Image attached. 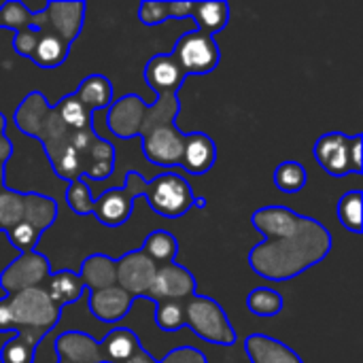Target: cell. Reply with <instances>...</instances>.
Returning a JSON list of instances; mask_svg holds the SVG:
<instances>
[{"label":"cell","mask_w":363,"mask_h":363,"mask_svg":"<svg viewBox=\"0 0 363 363\" xmlns=\"http://www.w3.org/2000/svg\"><path fill=\"white\" fill-rule=\"evenodd\" d=\"M196 294H198L196 277L187 268L172 262V264L157 266V272H155V279H153V285H151L147 298L153 300L155 304L166 302V300L185 302Z\"/></svg>","instance_id":"obj_10"},{"label":"cell","mask_w":363,"mask_h":363,"mask_svg":"<svg viewBox=\"0 0 363 363\" xmlns=\"http://www.w3.org/2000/svg\"><path fill=\"white\" fill-rule=\"evenodd\" d=\"M77 274L83 281V287L89 291H100V289H108L117 285L115 259L102 253L87 255Z\"/></svg>","instance_id":"obj_21"},{"label":"cell","mask_w":363,"mask_h":363,"mask_svg":"<svg viewBox=\"0 0 363 363\" xmlns=\"http://www.w3.org/2000/svg\"><path fill=\"white\" fill-rule=\"evenodd\" d=\"M11 332V308H9V298H0V334Z\"/></svg>","instance_id":"obj_46"},{"label":"cell","mask_w":363,"mask_h":363,"mask_svg":"<svg viewBox=\"0 0 363 363\" xmlns=\"http://www.w3.org/2000/svg\"><path fill=\"white\" fill-rule=\"evenodd\" d=\"M57 113H60V119L64 121V125L70 130V132H77V130H85V128H94V115L83 106V102L77 98V94H66L57 104H55Z\"/></svg>","instance_id":"obj_32"},{"label":"cell","mask_w":363,"mask_h":363,"mask_svg":"<svg viewBox=\"0 0 363 363\" xmlns=\"http://www.w3.org/2000/svg\"><path fill=\"white\" fill-rule=\"evenodd\" d=\"M66 204L68 208L79 215V217H87L91 215L94 211V198L89 194V187L85 185L83 179H77L72 183H68V189H66Z\"/></svg>","instance_id":"obj_38"},{"label":"cell","mask_w":363,"mask_h":363,"mask_svg":"<svg viewBox=\"0 0 363 363\" xmlns=\"http://www.w3.org/2000/svg\"><path fill=\"white\" fill-rule=\"evenodd\" d=\"M85 9L83 0H51L45 4L47 13V30L64 38L66 43H74L81 36L85 23Z\"/></svg>","instance_id":"obj_12"},{"label":"cell","mask_w":363,"mask_h":363,"mask_svg":"<svg viewBox=\"0 0 363 363\" xmlns=\"http://www.w3.org/2000/svg\"><path fill=\"white\" fill-rule=\"evenodd\" d=\"M191 19L196 21V30L215 36L230 21V4L228 2H194Z\"/></svg>","instance_id":"obj_29"},{"label":"cell","mask_w":363,"mask_h":363,"mask_svg":"<svg viewBox=\"0 0 363 363\" xmlns=\"http://www.w3.org/2000/svg\"><path fill=\"white\" fill-rule=\"evenodd\" d=\"M68 51H70V43H66L64 38H60L57 34H53L49 30H43L38 45L34 49L32 62L45 70H51V68H57L66 62Z\"/></svg>","instance_id":"obj_28"},{"label":"cell","mask_w":363,"mask_h":363,"mask_svg":"<svg viewBox=\"0 0 363 363\" xmlns=\"http://www.w3.org/2000/svg\"><path fill=\"white\" fill-rule=\"evenodd\" d=\"M145 83L155 96L179 94L187 74L179 66L172 53H157L145 64Z\"/></svg>","instance_id":"obj_14"},{"label":"cell","mask_w":363,"mask_h":363,"mask_svg":"<svg viewBox=\"0 0 363 363\" xmlns=\"http://www.w3.org/2000/svg\"><path fill=\"white\" fill-rule=\"evenodd\" d=\"M4 132H6V117L0 111V136H4Z\"/></svg>","instance_id":"obj_49"},{"label":"cell","mask_w":363,"mask_h":363,"mask_svg":"<svg viewBox=\"0 0 363 363\" xmlns=\"http://www.w3.org/2000/svg\"><path fill=\"white\" fill-rule=\"evenodd\" d=\"M362 206H363V194L362 191H349L338 200V221L342 223V228H347L353 234H362L363 221H362Z\"/></svg>","instance_id":"obj_35"},{"label":"cell","mask_w":363,"mask_h":363,"mask_svg":"<svg viewBox=\"0 0 363 363\" xmlns=\"http://www.w3.org/2000/svg\"><path fill=\"white\" fill-rule=\"evenodd\" d=\"M272 181H274L279 191H283V194H298V191H302L306 187L308 174H306V168L300 162L287 160V162H281L274 168Z\"/></svg>","instance_id":"obj_33"},{"label":"cell","mask_w":363,"mask_h":363,"mask_svg":"<svg viewBox=\"0 0 363 363\" xmlns=\"http://www.w3.org/2000/svg\"><path fill=\"white\" fill-rule=\"evenodd\" d=\"M9 298L11 332L15 338L38 349L43 338L60 323L62 306L53 304L43 287H32Z\"/></svg>","instance_id":"obj_2"},{"label":"cell","mask_w":363,"mask_h":363,"mask_svg":"<svg viewBox=\"0 0 363 363\" xmlns=\"http://www.w3.org/2000/svg\"><path fill=\"white\" fill-rule=\"evenodd\" d=\"M215 162H217V145L208 134L204 132L185 134V147L181 157L183 170H187L194 177H202L211 172Z\"/></svg>","instance_id":"obj_16"},{"label":"cell","mask_w":363,"mask_h":363,"mask_svg":"<svg viewBox=\"0 0 363 363\" xmlns=\"http://www.w3.org/2000/svg\"><path fill=\"white\" fill-rule=\"evenodd\" d=\"M4 189V166L0 164V191Z\"/></svg>","instance_id":"obj_51"},{"label":"cell","mask_w":363,"mask_h":363,"mask_svg":"<svg viewBox=\"0 0 363 363\" xmlns=\"http://www.w3.org/2000/svg\"><path fill=\"white\" fill-rule=\"evenodd\" d=\"M181 113V100L179 94H166V96H157L155 102L147 104V113H145V121H143V130L140 136L147 134L149 130L157 128V125H166V123H174V119Z\"/></svg>","instance_id":"obj_30"},{"label":"cell","mask_w":363,"mask_h":363,"mask_svg":"<svg viewBox=\"0 0 363 363\" xmlns=\"http://www.w3.org/2000/svg\"><path fill=\"white\" fill-rule=\"evenodd\" d=\"M49 111H51V104H49L47 96L40 94V91H30L19 102V106L15 108L13 123H15V128L19 132H23L26 136H30V138L36 140L38 138V132H40V128L45 123V119L49 115Z\"/></svg>","instance_id":"obj_19"},{"label":"cell","mask_w":363,"mask_h":363,"mask_svg":"<svg viewBox=\"0 0 363 363\" xmlns=\"http://www.w3.org/2000/svg\"><path fill=\"white\" fill-rule=\"evenodd\" d=\"M157 363H208L206 355L194 347H177L166 353V357Z\"/></svg>","instance_id":"obj_43"},{"label":"cell","mask_w":363,"mask_h":363,"mask_svg":"<svg viewBox=\"0 0 363 363\" xmlns=\"http://www.w3.org/2000/svg\"><path fill=\"white\" fill-rule=\"evenodd\" d=\"M38 38H40V32L32 30V28H23L19 32H13V49H15V53L21 55V57L32 60L34 49L38 45Z\"/></svg>","instance_id":"obj_42"},{"label":"cell","mask_w":363,"mask_h":363,"mask_svg":"<svg viewBox=\"0 0 363 363\" xmlns=\"http://www.w3.org/2000/svg\"><path fill=\"white\" fill-rule=\"evenodd\" d=\"M0 232H2V230H0Z\"/></svg>","instance_id":"obj_53"},{"label":"cell","mask_w":363,"mask_h":363,"mask_svg":"<svg viewBox=\"0 0 363 363\" xmlns=\"http://www.w3.org/2000/svg\"><path fill=\"white\" fill-rule=\"evenodd\" d=\"M194 206H196V208H204V206H206V200H204V198H196V200H194Z\"/></svg>","instance_id":"obj_50"},{"label":"cell","mask_w":363,"mask_h":363,"mask_svg":"<svg viewBox=\"0 0 363 363\" xmlns=\"http://www.w3.org/2000/svg\"><path fill=\"white\" fill-rule=\"evenodd\" d=\"M185 328H189L200 340L208 345L234 347L238 340V334L221 304L200 294L185 300Z\"/></svg>","instance_id":"obj_3"},{"label":"cell","mask_w":363,"mask_h":363,"mask_svg":"<svg viewBox=\"0 0 363 363\" xmlns=\"http://www.w3.org/2000/svg\"><path fill=\"white\" fill-rule=\"evenodd\" d=\"M245 351L251 363H304L291 347L266 334H251L245 340Z\"/></svg>","instance_id":"obj_18"},{"label":"cell","mask_w":363,"mask_h":363,"mask_svg":"<svg viewBox=\"0 0 363 363\" xmlns=\"http://www.w3.org/2000/svg\"><path fill=\"white\" fill-rule=\"evenodd\" d=\"M83 157V177L81 179H91V181H104L113 174L115 170V149L108 140H102L96 136L91 145L81 153Z\"/></svg>","instance_id":"obj_20"},{"label":"cell","mask_w":363,"mask_h":363,"mask_svg":"<svg viewBox=\"0 0 363 363\" xmlns=\"http://www.w3.org/2000/svg\"><path fill=\"white\" fill-rule=\"evenodd\" d=\"M147 113V102L138 94H125L111 104L106 111V128L113 136L130 140L140 136L143 121Z\"/></svg>","instance_id":"obj_11"},{"label":"cell","mask_w":363,"mask_h":363,"mask_svg":"<svg viewBox=\"0 0 363 363\" xmlns=\"http://www.w3.org/2000/svg\"><path fill=\"white\" fill-rule=\"evenodd\" d=\"M251 225L264 236L249 251L251 270L268 281L283 283L321 264L334 247L330 230L287 206H262L251 215Z\"/></svg>","instance_id":"obj_1"},{"label":"cell","mask_w":363,"mask_h":363,"mask_svg":"<svg viewBox=\"0 0 363 363\" xmlns=\"http://www.w3.org/2000/svg\"><path fill=\"white\" fill-rule=\"evenodd\" d=\"M123 363H157V359H155L147 349L138 347V349L132 353V357H128Z\"/></svg>","instance_id":"obj_47"},{"label":"cell","mask_w":363,"mask_h":363,"mask_svg":"<svg viewBox=\"0 0 363 363\" xmlns=\"http://www.w3.org/2000/svg\"><path fill=\"white\" fill-rule=\"evenodd\" d=\"M140 147H143L145 157L151 164L170 170V168L181 166L185 132H181L174 123L157 125L140 136Z\"/></svg>","instance_id":"obj_8"},{"label":"cell","mask_w":363,"mask_h":363,"mask_svg":"<svg viewBox=\"0 0 363 363\" xmlns=\"http://www.w3.org/2000/svg\"><path fill=\"white\" fill-rule=\"evenodd\" d=\"M134 300L130 294H125L119 285L100 289V291H89V313L102 321V323H119L134 306Z\"/></svg>","instance_id":"obj_15"},{"label":"cell","mask_w":363,"mask_h":363,"mask_svg":"<svg viewBox=\"0 0 363 363\" xmlns=\"http://www.w3.org/2000/svg\"><path fill=\"white\" fill-rule=\"evenodd\" d=\"M34 353L36 347L13 336L0 349V363H34Z\"/></svg>","instance_id":"obj_39"},{"label":"cell","mask_w":363,"mask_h":363,"mask_svg":"<svg viewBox=\"0 0 363 363\" xmlns=\"http://www.w3.org/2000/svg\"><path fill=\"white\" fill-rule=\"evenodd\" d=\"M13 155V143L9 136H0V164L6 166V162L11 160Z\"/></svg>","instance_id":"obj_48"},{"label":"cell","mask_w":363,"mask_h":363,"mask_svg":"<svg viewBox=\"0 0 363 363\" xmlns=\"http://www.w3.org/2000/svg\"><path fill=\"white\" fill-rule=\"evenodd\" d=\"M315 160L330 177L353 174L351 166V136L342 132H328L315 143Z\"/></svg>","instance_id":"obj_13"},{"label":"cell","mask_w":363,"mask_h":363,"mask_svg":"<svg viewBox=\"0 0 363 363\" xmlns=\"http://www.w3.org/2000/svg\"><path fill=\"white\" fill-rule=\"evenodd\" d=\"M49 274L51 266L43 253H21L0 272V289L4 291V296H15L32 287H43Z\"/></svg>","instance_id":"obj_7"},{"label":"cell","mask_w":363,"mask_h":363,"mask_svg":"<svg viewBox=\"0 0 363 363\" xmlns=\"http://www.w3.org/2000/svg\"><path fill=\"white\" fill-rule=\"evenodd\" d=\"M138 21L143 26H160L168 21V2L145 0L138 6Z\"/></svg>","instance_id":"obj_41"},{"label":"cell","mask_w":363,"mask_h":363,"mask_svg":"<svg viewBox=\"0 0 363 363\" xmlns=\"http://www.w3.org/2000/svg\"><path fill=\"white\" fill-rule=\"evenodd\" d=\"M155 325L162 332H179L181 328H185V302H174V300H166V302H157L155 304Z\"/></svg>","instance_id":"obj_37"},{"label":"cell","mask_w":363,"mask_h":363,"mask_svg":"<svg viewBox=\"0 0 363 363\" xmlns=\"http://www.w3.org/2000/svg\"><path fill=\"white\" fill-rule=\"evenodd\" d=\"M172 55L187 77L189 74H211L217 70V66L221 62V51H219L215 36H208L196 28L185 32L177 40Z\"/></svg>","instance_id":"obj_6"},{"label":"cell","mask_w":363,"mask_h":363,"mask_svg":"<svg viewBox=\"0 0 363 363\" xmlns=\"http://www.w3.org/2000/svg\"><path fill=\"white\" fill-rule=\"evenodd\" d=\"M45 155L49 157L51 168H53V172H55L57 179H62L66 183H72V181H77V179L83 177V157L68 143V136L62 143H57L55 147L45 149Z\"/></svg>","instance_id":"obj_23"},{"label":"cell","mask_w":363,"mask_h":363,"mask_svg":"<svg viewBox=\"0 0 363 363\" xmlns=\"http://www.w3.org/2000/svg\"><path fill=\"white\" fill-rule=\"evenodd\" d=\"M57 219V202L49 196L26 191L23 194V219L38 234L47 232Z\"/></svg>","instance_id":"obj_24"},{"label":"cell","mask_w":363,"mask_h":363,"mask_svg":"<svg viewBox=\"0 0 363 363\" xmlns=\"http://www.w3.org/2000/svg\"><path fill=\"white\" fill-rule=\"evenodd\" d=\"M145 196H147L151 211L166 219H179L187 215L196 200L191 185L181 174L170 172V170L149 181Z\"/></svg>","instance_id":"obj_4"},{"label":"cell","mask_w":363,"mask_h":363,"mask_svg":"<svg viewBox=\"0 0 363 363\" xmlns=\"http://www.w3.org/2000/svg\"><path fill=\"white\" fill-rule=\"evenodd\" d=\"M77 98L83 102V106L94 115L96 111H108L115 102L113 83L104 74H89L85 77L77 87Z\"/></svg>","instance_id":"obj_22"},{"label":"cell","mask_w":363,"mask_h":363,"mask_svg":"<svg viewBox=\"0 0 363 363\" xmlns=\"http://www.w3.org/2000/svg\"><path fill=\"white\" fill-rule=\"evenodd\" d=\"M351 166H353V174H362V134L351 136Z\"/></svg>","instance_id":"obj_45"},{"label":"cell","mask_w":363,"mask_h":363,"mask_svg":"<svg viewBox=\"0 0 363 363\" xmlns=\"http://www.w3.org/2000/svg\"><path fill=\"white\" fill-rule=\"evenodd\" d=\"M55 353L60 362L68 363H102L100 357V345L91 334L85 332H64L55 340Z\"/></svg>","instance_id":"obj_17"},{"label":"cell","mask_w":363,"mask_h":363,"mask_svg":"<svg viewBox=\"0 0 363 363\" xmlns=\"http://www.w3.org/2000/svg\"><path fill=\"white\" fill-rule=\"evenodd\" d=\"M47 291V296L51 298L53 304L57 306H66L72 302H79L85 294L83 281L79 279L77 272L72 270H60V272H51L47 279V287H43Z\"/></svg>","instance_id":"obj_25"},{"label":"cell","mask_w":363,"mask_h":363,"mask_svg":"<svg viewBox=\"0 0 363 363\" xmlns=\"http://www.w3.org/2000/svg\"><path fill=\"white\" fill-rule=\"evenodd\" d=\"M100 357L102 363H123L140 347L138 336L128 328L111 330L100 342Z\"/></svg>","instance_id":"obj_27"},{"label":"cell","mask_w":363,"mask_h":363,"mask_svg":"<svg viewBox=\"0 0 363 363\" xmlns=\"http://www.w3.org/2000/svg\"><path fill=\"white\" fill-rule=\"evenodd\" d=\"M143 251L157 264H172V259L179 253V240L174 238V234H170L168 230H153L143 245Z\"/></svg>","instance_id":"obj_31"},{"label":"cell","mask_w":363,"mask_h":363,"mask_svg":"<svg viewBox=\"0 0 363 363\" xmlns=\"http://www.w3.org/2000/svg\"><path fill=\"white\" fill-rule=\"evenodd\" d=\"M23 219V194L4 187L0 191V230L9 232Z\"/></svg>","instance_id":"obj_36"},{"label":"cell","mask_w":363,"mask_h":363,"mask_svg":"<svg viewBox=\"0 0 363 363\" xmlns=\"http://www.w3.org/2000/svg\"><path fill=\"white\" fill-rule=\"evenodd\" d=\"M6 234H9V242H11L19 253H30V251H34L36 245H38V238H40V234H38L32 225H28L26 221L17 223V225H15L13 230H9Z\"/></svg>","instance_id":"obj_40"},{"label":"cell","mask_w":363,"mask_h":363,"mask_svg":"<svg viewBox=\"0 0 363 363\" xmlns=\"http://www.w3.org/2000/svg\"><path fill=\"white\" fill-rule=\"evenodd\" d=\"M191 13H194V2H181V0L168 2V19H191Z\"/></svg>","instance_id":"obj_44"},{"label":"cell","mask_w":363,"mask_h":363,"mask_svg":"<svg viewBox=\"0 0 363 363\" xmlns=\"http://www.w3.org/2000/svg\"><path fill=\"white\" fill-rule=\"evenodd\" d=\"M115 272L117 285L125 294H130L132 298H147L157 272V264L143 249H134L115 259Z\"/></svg>","instance_id":"obj_9"},{"label":"cell","mask_w":363,"mask_h":363,"mask_svg":"<svg viewBox=\"0 0 363 363\" xmlns=\"http://www.w3.org/2000/svg\"><path fill=\"white\" fill-rule=\"evenodd\" d=\"M285 306V300L279 291L270 287H255L247 296V308L255 317H277Z\"/></svg>","instance_id":"obj_34"},{"label":"cell","mask_w":363,"mask_h":363,"mask_svg":"<svg viewBox=\"0 0 363 363\" xmlns=\"http://www.w3.org/2000/svg\"><path fill=\"white\" fill-rule=\"evenodd\" d=\"M147 183L136 170L125 174L123 187H113L98 198H94V215L106 228H119L130 221L134 213V200L147 194Z\"/></svg>","instance_id":"obj_5"},{"label":"cell","mask_w":363,"mask_h":363,"mask_svg":"<svg viewBox=\"0 0 363 363\" xmlns=\"http://www.w3.org/2000/svg\"><path fill=\"white\" fill-rule=\"evenodd\" d=\"M57 363H68V362H57Z\"/></svg>","instance_id":"obj_52"},{"label":"cell","mask_w":363,"mask_h":363,"mask_svg":"<svg viewBox=\"0 0 363 363\" xmlns=\"http://www.w3.org/2000/svg\"><path fill=\"white\" fill-rule=\"evenodd\" d=\"M0 28H9L13 32L32 28V30L43 32V30H47V13H45V9L38 13H32L23 2L9 0L0 6Z\"/></svg>","instance_id":"obj_26"}]
</instances>
